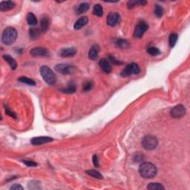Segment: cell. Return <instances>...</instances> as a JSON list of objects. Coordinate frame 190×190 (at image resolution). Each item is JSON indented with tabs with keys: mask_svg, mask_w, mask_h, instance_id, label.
I'll return each mask as SVG.
<instances>
[{
	"mask_svg": "<svg viewBox=\"0 0 190 190\" xmlns=\"http://www.w3.org/2000/svg\"><path fill=\"white\" fill-rule=\"evenodd\" d=\"M139 173L140 176L144 178H152L155 177L157 173V167L151 163L144 162L139 167Z\"/></svg>",
	"mask_w": 190,
	"mask_h": 190,
	"instance_id": "cell-1",
	"label": "cell"
},
{
	"mask_svg": "<svg viewBox=\"0 0 190 190\" xmlns=\"http://www.w3.org/2000/svg\"><path fill=\"white\" fill-rule=\"evenodd\" d=\"M17 38V32L14 27H7L3 30L1 35V41L6 45H10L16 41Z\"/></svg>",
	"mask_w": 190,
	"mask_h": 190,
	"instance_id": "cell-2",
	"label": "cell"
},
{
	"mask_svg": "<svg viewBox=\"0 0 190 190\" xmlns=\"http://www.w3.org/2000/svg\"><path fill=\"white\" fill-rule=\"evenodd\" d=\"M40 73L41 76H42V78H43V79L45 81L46 83L48 84V85L55 84L56 81V74L53 73V71L49 67L45 66V65L41 67Z\"/></svg>",
	"mask_w": 190,
	"mask_h": 190,
	"instance_id": "cell-3",
	"label": "cell"
},
{
	"mask_svg": "<svg viewBox=\"0 0 190 190\" xmlns=\"http://www.w3.org/2000/svg\"><path fill=\"white\" fill-rule=\"evenodd\" d=\"M158 140L154 136L147 135L142 138V145L145 149L153 150L157 146Z\"/></svg>",
	"mask_w": 190,
	"mask_h": 190,
	"instance_id": "cell-4",
	"label": "cell"
},
{
	"mask_svg": "<svg viewBox=\"0 0 190 190\" xmlns=\"http://www.w3.org/2000/svg\"><path fill=\"white\" fill-rule=\"evenodd\" d=\"M140 69L138 65L136 63H131L126 65L125 68L121 72V76L125 77V76H131L132 74H137L140 73Z\"/></svg>",
	"mask_w": 190,
	"mask_h": 190,
	"instance_id": "cell-5",
	"label": "cell"
},
{
	"mask_svg": "<svg viewBox=\"0 0 190 190\" xmlns=\"http://www.w3.org/2000/svg\"><path fill=\"white\" fill-rule=\"evenodd\" d=\"M148 24L145 21H140L136 26L134 31V36L135 38H141L145 32L148 30Z\"/></svg>",
	"mask_w": 190,
	"mask_h": 190,
	"instance_id": "cell-6",
	"label": "cell"
},
{
	"mask_svg": "<svg viewBox=\"0 0 190 190\" xmlns=\"http://www.w3.org/2000/svg\"><path fill=\"white\" fill-rule=\"evenodd\" d=\"M186 114V108L183 105H177L173 107L170 111V114L172 117L179 119L183 117Z\"/></svg>",
	"mask_w": 190,
	"mask_h": 190,
	"instance_id": "cell-7",
	"label": "cell"
},
{
	"mask_svg": "<svg viewBox=\"0 0 190 190\" xmlns=\"http://www.w3.org/2000/svg\"><path fill=\"white\" fill-rule=\"evenodd\" d=\"M55 70L62 74H69L73 71L74 67L68 64H59L55 67Z\"/></svg>",
	"mask_w": 190,
	"mask_h": 190,
	"instance_id": "cell-8",
	"label": "cell"
},
{
	"mask_svg": "<svg viewBox=\"0 0 190 190\" xmlns=\"http://www.w3.org/2000/svg\"><path fill=\"white\" fill-rule=\"evenodd\" d=\"M107 24L109 26L114 27L118 24L120 22V16L119 13H115V12H112V13H109L107 17Z\"/></svg>",
	"mask_w": 190,
	"mask_h": 190,
	"instance_id": "cell-9",
	"label": "cell"
},
{
	"mask_svg": "<svg viewBox=\"0 0 190 190\" xmlns=\"http://www.w3.org/2000/svg\"><path fill=\"white\" fill-rule=\"evenodd\" d=\"M33 56H48L49 55L48 50L42 47H36L31 49L30 52Z\"/></svg>",
	"mask_w": 190,
	"mask_h": 190,
	"instance_id": "cell-10",
	"label": "cell"
},
{
	"mask_svg": "<svg viewBox=\"0 0 190 190\" xmlns=\"http://www.w3.org/2000/svg\"><path fill=\"white\" fill-rule=\"evenodd\" d=\"M53 140V139L50 137H45V136H42V137H36L31 139L30 142L33 145H42V144H45L48 142H50Z\"/></svg>",
	"mask_w": 190,
	"mask_h": 190,
	"instance_id": "cell-11",
	"label": "cell"
},
{
	"mask_svg": "<svg viewBox=\"0 0 190 190\" xmlns=\"http://www.w3.org/2000/svg\"><path fill=\"white\" fill-rule=\"evenodd\" d=\"M99 67L105 73H110L111 71V65L109 61L106 59H102L99 62Z\"/></svg>",
	"mask_w": 190,
	"mask_h": 190,
	"instance_id": "cell-12",
	"label": "cell"
},
{
	"mask_svg": "<svg viewBox=\"0 0 190 190\" xmlns=\"http://www.w3.org/2000/svg\"><path fill=\"white\" fill-rule=\"evenodd\" d=\"M15 3L12 1H3L0 3V10L1 11H7L15 7Z\"/></svg>",
	"mask_w": 190,
	"mask_h": 190,
	"instance_id": "cell-13",
	"label": "cell"
},
{
	"mask_svg": "<svg viewBox=\"0 0 190 190\" xmlns=\"http://www.w3.org/2000/svg\"><path fill=\"white\" fill-rule=\"evenodd\" d=\"M76 53V49L73 48H63L60 51V56L62 57H71L73 56Z\"/></svg>",
	"mask_w": 190,
	"mask_h": 190,
	"instance_id": "cell-14",
	"label": "cell"
},
{
	"mask_svg": "<svg viewBox=\"0 0 190 190\" xmlns=\"http://www.w3.org/2000/svg\"><path fill=\"white\" fill-rule=\"evenodd\" d=\"M99 51V45H96V44L92 45L91 48H90L89 52H88V57H89L91 59H92V60H94V59H96V58L98 57Z\"/></svg>",
	"mask_w": 190,
	"mask_h": 190,
	"instance_id": "cell-15",
	"label": "cell"
},
{
	"mask_svg": "<svg viewBox=\"0 0 190 190\" xmlns=\"http://www.w3.org/2000/svg\"><path fill=\"white\" fill-rule=\"evenodd\" d=\"M88 19L87 16H82V17L79 18V19H78L76 22H75L73 27H74L75 30H79V29L83 27L85 25H86V24L88 23Z\"/></svg>",
	"mask_w": 190,
	"mask_h": 190,
	"instance_id": "cell-16",
	"label": "cell"
},
{
	"mask_svg": "<svg viewBox=\"0 0 190 190\" xmlns=\"http://www.w3.org/2000/svg\"><path fill=\"white\" fill-rule=\"evenodd\" d=\"M49 27V19L46 16H42L40 21V30L42 32H45Z\"/></svg>",
	"mask_w": 190,
	"mask_h": 190,
	"instance_id": "cell-17",
	"label": "cell"
},
{
	"mask_svg": "<svg viewBox=\"0 0 190 190\" xmlns=\"http://www.w3.org/2000/svg\"><path fill=\"white\" fill-rule=\"evenodd\" d=\"M3 58H4V60L9 64V65H10V67L11 68V69H16V68L17 67V63H16V60H15L12 56H9V55H4Z\"/></svg>",
	"mask_w": 190,
	"mask_h": 190,
	"instance_id": "cell-18",
	"label": "cell"
},
{
	"mask_svg": "<svg viewBox=\"0 0 190 190\" xmlns=\"http://www.w3.org/2000/svg\"><path fill=\"white\" fill-rule=\"evenodd\" d=\"M88 9H89V4L87 2H82L78 5L77 8H76V13L82 14V13H85Z\"/></svg>",
	"mask_w": 190,
	"mask_h": 190,
	"instance_id": "cell-19",
	"label": "cell"
},
{
	"mask_svg": "<svg viewBox=\"0 0 190 190\" xmlns=\"http://www.w3.org/2000/svg\"><path fill=\"white\" fill-rule=\"evenodd\" d=\"M42 30L39 28H31L29 30V36L31 39H36L40 36Z\"/></svg>",
	"mask_w": 190,
	"mask_h": 190,
	"instance_id": "cell-20",
	"label": "cell"
},
{
	"mask_svg": "<svg viewBox=\"0 0 190 190\" xmlns=\"http://www.w3.org/2000/svg\"><path fill=\"white\" fill-rule=\"evenodd\" d=\"M146 3V1H140V0H131V1H129L128 2V4H127V6H128V8L129 9H132L134 8V7H136V6L137 5H140V4H141V5H144V4Z\"/></svg>",
	"mask_w": 190,
	"mask_h": 190,
	"instance_id": "cell-21",
	"label": "cell"
},
{
	"mask_svg": "<svg viewBox=\"0 0 190 190\" xmlns=\"http://www.w3.org/2000/svg\"><path fill=\"white\" fill-rule=\"evenodd\" d=\"M27 22L30 25H35L37 24V19H36V16L32 13H28L27 14Z\"/></svg>",
	"mask_w": 190,
	"mask_h": 190,
	"instance_id": "cell-22",
	"label": "cell"
},
{
	"mask_svg": "<svg viewBox=\"0 0 190 190\" xmlns=\"http://www.w3.org/2000/svg\"><path fill=\"white\" fill-rule=\"evenodd\" d=\"M147 189L149 190H163L165 188L160 183H151L147 186Z\"/></svg>",
	"mask_w": 190,
	"mask_h": 190,
	"instance_id": "cell-23",
	"label": "cell"
},
{
	"mask_svg": "<svg viewBox=\"0 0 190 190\" xmlns=\"http://www.w3.org/2000/svg\"><path fill=\"white\" fill-rule=\"evenodd\" d=\"M93 13L96 16H102V14H103V9H102V6L99 4H95L94 6V8H93Z\"/></svg>",
	"mask_w": 190,
	"mask_h": 190,
	"instance_id": "cell-24",
	"label": "cell"
},
{
	"mask_svg": "<svg viewBox=\"0 0 190 190\" xmlns=\"http://www.w3.org/2000/svg\"><path fill=\"white\" fill-rule=\"evenodd\" d=\"M19 82H22V83H25L29 85H33V86L36 85V82H34V80L27 77V76H21V77L19 78Z\"/></svg>",
	"mask_w": 190,
	"mask_h": 190,
	"instance_id": "cell-25",
	"label": "cell"
},
{
	"mask_svg": "<svg viewBox=\"0 0 190 190\" xmlns=\"http://www.w3.org/2000/svg\"><path fill=\"white\" fill-rule=\"evenodd\" d=\"M154 13L157 17L160 18L163 15V13H164V10H163V8L162 6L159 5V4H156L155 7H154Z\"/></svg>",
	"mask_w": 190,
	"mask_h": 190,
	"instance_id": "cell-26",
	"label": "cell"
},
{
	"mask_svg": "<svg viewBox=\"0 0 190 190\" xmlns=\"http://www.w3.org/2000/svg\"><path fill=\"white\" fill-rule=\"evenodd\" d=\"M86 173L88 174V175L91 176V177H95V178H97V179H102V175L98 171L95 169H90L86 171Z\"/></svg>",
	"mask_w": 190,
	"mask_h": 190,
	"instance_id": "cell-27",
	"label": "cell"
},
{
	"mask_svg": "<svg viewBox=\"0 0 190 190\" xmlns=\"http://www.w3.org/2000/svg\"><path fill=\"white\" fill-rule=\"evenodd\" d=\"M177 39H178V36L177 33H171L169 36V39H168V42H169L170 46L171 48L174 47L175 45L176 42H177Z\"/></svg>",
	"mask_w": 190,
	"mask_h": 190,
	"instance_id": "cell-28",
	"label": "cell"
},
{
	"mask_svg": "<svg viewBox=\"0 0 190 190\" xmlns=\"http://www.w3.org/2000/svg\"><path fill=\"white\" fill-rule=\"evenodd\" d=\"M147 53L151 56H157L160 53V50L156 47H149L147 49Z\"/></svg>",
	"mask_w": 190,
	"mask_h": 190,
	"instance_id": "cell-29",
	"label": "cell"
},
{
	"mask_svg": "<svg viewBox=\"0 0 190 190\" xmlns=\"http://www.w3.org/2000/svg\"><path fill=\"white\" fill-rule=\"evenodd\" d=\"M75 91H76V86L72 82L68 85V87L66 88H64L62 90V91L64 93H67V94H73V93L75 92Z\"/></svg>",
	"mask_w": 190,
	"mask_h": 190,
	"instance_id": "cell-30",
	"label": "cell"
},
{
	"mask_svg": "<svg viewBox=\"0 0 190 190\" xmlns=\"http://www.w3.org/2000/svg\"><path fill=\"white\" fill-rule=\"evenodd\" d=\"M117 46H119L121 48H128L129 46V43L128 42V41L125 40V39H118V40L116 42Z\"/></svg>",
	"mask_w": 190,
	"mask_h": 190,
	"instance_id": "cell-31",
	"label": "cell"
},
{
	"mask_svg": "<svg viewBox=\"0 0 190 190\" xmlns=\"http://www.w3.org/2000/svg\"><path fill=\"white\" fill-rule=\"evenodd\" d=\"M22 162L27 166H30V167H35L37 166V163L36 162L33 161L31 160H23Z\"/></svg>",
	"mask_w": 190,
	"mask_h": 190,
	"instance_id": "cell-32",
	"label": "cell"
},
{
	"mask_svg": "<svg viewBox=\"0 0 190 190\" xmlns=\"http://www.w3.org/2000/svg\"><path fill=\"white\" fill-rule=\"evenodd\" d=\"M93 87V82L91 81H88V82H85V85L83 87V91H88L92 88Z\"/></svg>",
	"mask_w": 190,
	"mask_h": 190,
	"instance_id": "cell-33",
	"label": "cell"
},
{
	"mask_svg": "<svg viewBox=\"0 0 190 190\" xmlns=\"http://www.w3.org/2000/svg\"><path fill=\"white\" fill-rule=\"evenodd\" d=\"M144 157H143V154H136L134 155V160H135L136 162H141L142 160H143Z\"/></svg>",
	"mask_w": 190,
	"mask_h": 190,
	"instance_id": "cell-34",
	"label": "cell"
},
{
	"mask_svg": "<svg viewBox=\"0 0 190 190\" xmlns=\"http://www.w3.org/2000/svg\"><path fill=\"white\" fill-rule=\"evenodd\" d=\"M5 112H6V114H7V115L10 116V117H13V118H14V119L16 118V114H15L14 112H13V111H10V110H9L8 108H5Z\"/></svg>",
	"mask_w": 190,
	"mask_h": 190,
	"instance_id": "cell-35",
	"label": "cell"
},
{
	"mask_svg": "<svg viewBox=\"0 0 190 190\" xmlns=\"http://www.w3.org/2000/svg\"><path fill=\"white\" fill-rule=\"evenodd\" d=\"M10 189H11V190H19V189L22 190V189H23V187H22V186H21L20 184H13V186H10Z\"/></svg>",
	"mask_w": 190,
	"mask_h": 190,
	"instance_id": "cell-36",
	"label": "cell"
},
{
	"mask_svg": "<svg viewBox=\"0 0 190 190\" xmlns=\"http://www.w3.org/2000/svg\"><path fill=\"white\" fill-rule=\"evenodd\" d=\"M109 60H110V62H112V63L114 64V65H117V64H121V63H122V62H119V61L117 60V59H116L115 58H114V56H109Z\"/></svg>",
	"mask_w": 190,
	"mask_h": 190,
	"instance_id": "cell-37",
	"label": "cell"
},
{
	"mask_svg": "<svg viewBox=\"0 0 190 190\" xmlns=\"http://www.w3.org/2000/svg\"><path fill=\"white\" fill-rule=\"evenodd\" d=\"M93 163H94V165L96 167H98V166H99L98 157H97V156L96 155V154H94V155L93 156Z\"/></svg>",
	"mask_w": 190,
	"mask_h": 190,
	"instance_id": "cell-38",
	"label": "cell"
}]
</instances>
